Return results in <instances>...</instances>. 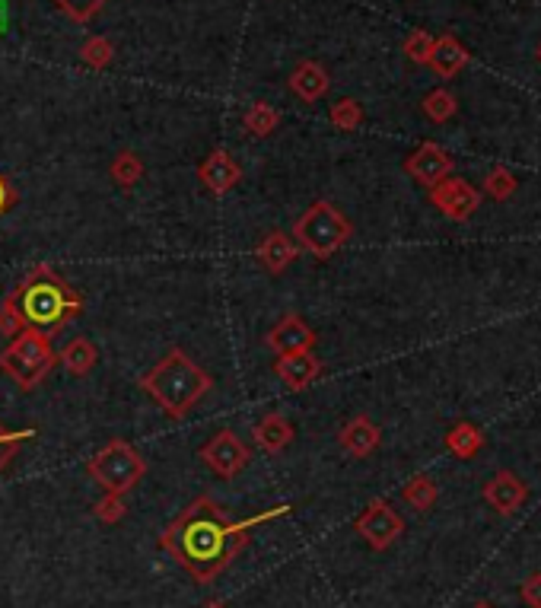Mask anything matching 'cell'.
<instances>
[{"instance_id":"6da1fadb","label":"cell","mask_w":541,"mask_h":608,"mask_svg":"<svg viewBox=\"0 0 541 608\" xmlns=\"http://www.w3.org/2000/svg\"><path fill=\"white\" fill-rule=\"evenodd\" d=\"M287 513V507H274L271 513L252 516L239 523L226 513L214 497H198L172 519L160 535V548L176 561L191 580L207 586L230 567L239 551L249 545L252 526L265 523L271 516Z\"/></svg>"},{"instance_id":"7a4b0ae2","label":"cell","mask_w":541,"mask_h":608,"mask_svg":"<svg viewBox=\"0 0 541 608\" xmlns=\"http://www.w3.org/2000/svg\"><path fill=\"white\" fill-rule=\"evenodd\" d=\"M83 293L51 265H36L0 303V335L39 332L55 338L83 316Z\"/></svg>"},{"instance_id":"3957f363","label":"cell","mask_w":541,"mask_h":608,"mask_svg":"<svg viewBox=\"0 0 541 608\" xmlns=\"http://www.w3.org/2000/svg\"><path fill=\"white\" fill-rule=\"evenodd\" d=\"M211 386H214L211 373L201 370L182 347H172L160 363H153L141 376V389L172 421H182L185 414L211 392Z\"/></svg>"},{"instance_id":"277c9868","label":"cell","mask_w":541,"mask_h":608,"mask_svg":"<svg viewBox=\"0 0 541 608\" xmlns=\"http://www.w3.org/2000/svg\"><path fill=\"white\" fill-rule=\"evenodd\" d=\"M354 227L331 201H316L309 204V211H303L293 223V242L300 246V252H309L312 258H325L335 255L347 239H351Z\"/></svg>"},{"instance_id":"5b68a950","label":"cell","mask_w":541,"mask_h":608,"mask_svg":"<svg viewBox=\"0 0 541 608\" xmlns=\"http://www.w3.org/2000/svg\"><path fill=\"white\" fill-rule=\"evenodd\" d=\"M58 354L51 347V338L39 335V332H20L13 335V341L0 351V370H4L16 389L32 392L39 389L42 382L48 379V373L55 370Z\"/></svg>"},{"instance_id":"8992f818","label":"cell","mask_w":541,"mask_h":608,"mask_svg":"<svg viewBox=\"0 0 541 608\" xmlns=\"http://www.w3.org/2000/svg\"><path fill=\"white\" fill-rule=\"evenodd\" d=\"M86 475H90L102 494H121L125 497L134 484H141L147 475V459L125 440H109L99 453L86 462Z\"/></svg>"},{"instance_id":"52a82bcc","label":"cell","mask_w":541,"mask_h":608,"mask_svg":"<svg viewBox=\"0 0 541 608\" xmlns=\"http://www.w3.org/2000/svg\"><path fill=\"white\" fill-rule=\"evenodd\" d=\"M198 456L220 478H236L246 472V465L252 462V449L242 443L233 430H220L198 449Z\"/></svg>"},{"instance_id":"ba28073f","label":"cell","mask_w":541,"mask_h":608,"mask_svg":"<svg viewBox=\"0 0 541 608\" xmlns=\"http://www.w3.org/2000/svg\"><path fill=\"white\" fill-rule=\"evenodd\" d=\"M430 204H436V211H440L443 217L462 223L468 217H475L478 204H481V195H478V188L471 185V182L449 176L440 185L430 188Z\"/></svg>"},{"instance_id":"9c48e42d","label":"cell","mask_w":541,"mask_h":608,"mask_svg":"<svg viewBox=\"0 0 541 608\" xmlns=\"http://www.w3.org/2000/svg\"><path fill=\"white\" fill-rule=\"evenodd\" d=\"M401 529H405V523H401V516L389 507L386 500H373L370 507L360 513V519H357V532H360L376 551L389 548L395 538L401 535Z\"/></svg>"},{"instance_id":"30bf717a","label":"cell","mask_w":541,"mask_h":608,"mask_svg":"<svg viewBox=\"0 0 541 608\" xmlns=\"http://www.w3.org/2000/svg\"><path fill=\"white\" fill-rule=\"evenodd\" d=\"M452 156L440 147V144H433V141H424L421 147H417L408 160H405V172L417 182V185H440L443 179L452 176Z\"/></svg>"},{"instance_id":"8fae6325","label":"cell","mask_w":541,"mask_h":608,"mask_svg":"<svg viewBox=\"0 0 541 608\" xmlns=\"http://www.w3.org/2000/svg\"><path fill=\"white\" fill-rule=\"evenodd\" d=\"M322 360L312 351H296V354H281L274 360V376L284 382L290 392H303L312 382L322 376Z\"/></svg>"},{"instance_id":"7c38bea8","label":"cell","mask_w":541,"mask_h":608,"mask_svg":"<svg viewBox=\"0 0 541 608\" xmlns=\"http://www.w3.org/2000/svg\"><path fill=\"white\" fill-rule=\"evenodd\" d=\"M265 341H268L271 351L281 357V354H296V351H312L316 341H319V335L312 332V328L300 316H296V312H290V316H284L271 328Z\"/></svg>"},{"instance_id":"4fadbf2b","label":"cell","mask_w":541,"mask_h":608,"mask_svg":"<svg viewBox=\"0 0 541 608\" xmlns=\"http://www.w3.org/2000/svg\"><path fill=\"white\" fill-rule=\"evenodd\" d=\"M198 179L201 185L211 191V195H226V191H233L242 179V166L233 160L226 150H214L207 153V160L198 166Z\"/></svg>"},{"instance_id":"5bb4252c","label":"cell","mask_w":541,"mask_h":608,"mask_svg":"<svg viewBox=\"0 0 541 608\" xmlns=\"http://www.w3.org/2000/svg\"><path fill=\"white\" fill-rule=\"evenodd\" d=\"M255 258L268 274H284L296 258H300V246H296L293 236H287L284 230H271L255 246Z\"/></svg>"},{"instance_id":"9a60e30c","label":"cell","mask_w":541,"mask_h":608,"mask_svg":"<svg viewBox=\"0 0 541 608\" xmlns=\"http://www.w3.org/2000/svg\"><path fill=\"white\" fill-rule=\"evenodd\" d=\"M287 86H290V93L300 99V102H319L325 93H328V86H331V80H328V71L325 67L319 64V61H300L290 71V77H287Z\"/></svg>"},{"instance_id":"2e32d148","label":"cell","mask_w":541,"mask_h":608,"mask_svg":"<svg viewBox=\"0 0 541 608\" xmlns=\"http://www.w3.org/2000/svg\"><path fill=\"white\" fill-rule=\"evenodd\" d=\"M379 440H382V433H379V427L370 418H366V414H357V418H351V421L341 427V433H338L341 449H344L347 456H354V459H366L370 453H376Z\"/></svg>"},{"instance_id":"e0dca14e","label":"cell","mask_w":541,"mask_h":608,"mask_svg":"<svg viewBox=\"0 0 541 608\" xmlns=\"http://www.w3.org/2000/svg\"><path fill=\"white\" fill-rule=\"evenodd\" d=\"M252 437L258 443V449H265V453L277 456V453H284V449L293 443V424L284 418L281 411H268L265 418H261L252 430Z\"/></svg>"},{"instance_id":"ac0fdd59","label":"cell","mask_w":541,"mask_h":608,"mask_svg":"<svg viewBox=\"0 0 541 608\" xmlns=\"http://www.w3.org/2000/svg\"><path fill=\"white\" fill-rule=\"evenodd\" d=\"M427 64L436 71V77L449 80V77H456L462 67L468 64V51H465V45L459 39L440 36V39L433 42V51H430V61Z\"/></svg>"},{"instance_id":"d6986e66","label":"cell","mask_w":541,"mask_h":608,"mask_svg":"<svg viewBox=\"0 0 541 608\" xmlns=\"http://www.w3.org/2000/svg\"><path fill=\"white\" fill-rule=\"evenodd\" d=\"M58 363L71 376H90L96 370V363H99V351H96V344L90 338L80 335V338H71L61 347Z\"/></svg>"},{"instance_id":"ffe728a7","label":"cell","mask_w":541,"mask_h":608,"mask_svg":"<svg viewBox=\"0 0 541 608\" xmlns=\"http://www.w3.org/2000/svg\"><path fill=\"white\" fill-rule=\"evenodd\" d=\"M484 494H487V500H491L497 510L513 513V507H519V500L526 497V488H522L516 475L500 472V475L484 488Z\"/></svg>"},{"instance_id":"44dd1931","label":"cell","mask_w":541,"mask_h":608,"mask_svg":"<svg viewBox=\"0 0 541 608\" xmlns=\"http://www.w3.org/2000/svg\"><path fill=\"white\" fill-rule=\"evenodd\" d=\"M277 125H281V112L268 106V102H252L246 115H242V128H246L249 137H258V141L261 137H271Z\"/></svg>"},{"instance_id":"7402d4cb","label":"cell","mask_w":541,"mask_h":608,"mask_svg":"<svg viewBox=\"0 0 541 608\" xmlns=\"http://www.w3.org/2000/svg\"><path fill=\"white\" fill-rule=\"evenodd\" d=\"M109 176L121 188H134L137 182L144 179V160L134 150H121V153H115V160L109 163Z\"/></svg>"},{"instance_id":"603a6c76","label":"cell","mask_w":541,"mask_h":608,"mask_svg":"<svg viewBox=\"0 0 541 608\" xmlns=\"http://www.w3.org/2000/svg\"><path fill=\"white\" fill-rule=\"evenodd\" d=\"M481 430L475 424H456L449 433H446V446H449V453H456L459 459H471L481 449Z\"/></svg>"},{"instance_id":"cb8c5ba5","label":"cell","mask_w":541,"mask_h":608,"mask_svg":"<svg viewBox=\"0 0 541 608\" xmlns=\"http://www.w3.org/2000/svg\"><path fill=\"white\" fill-rule=\"evenodd\" d=\"M112 58H115V45L106 36H90L80 45V61L86 67H93V71H106Z\"/></svg>"},{"instance_id":"d4e9b609","label":"cell","mask_w":541,"mask_h":608,"mask_svg":"<svg viewBox=\"0 0 541 608\" xmlns=\"http://www.w3.org/2000/svg\"><path fill=\"white\" fill-rule=\"evenodd\" d=\"M36 427H23V430H10V427H4L0 424V472H4V468L16 459V453H20V446L26 443V440H32L36 437Z\"/></svg>"},{"instance_id":"484cf974","label":"cell","mask_w":541,"mask_h":608,"mask_svg":"<svg viewBox=\"0 0 541 608\" xmlns=\"http://www.w3.org/2000/svg\"><path fill=\"white\" fill-rule=\"evenodd\" d=\"M328 118H331V125L341 128V131H357L363 125V106H360L357 99H351V96L338 99L335 106H331Z\"/></svg>"},{"instance_id":"4316f807","label":"cell","mask_w":541,"mask_h":608,"mask_svg":"<svg viewBox=\"0 0 541 608\" xmlns=\"http://www.w3.org/2000/svg\"><path fill=\"white\" fill-rule=\"evenodd\" d=\"M456 96H452L449 90H433L424 96V115L430 121H436V125H443V121H449L452 115H456Z\"/></svg>"},{"instance_id":"83f0119b","label":"cell","mask_w":541,"mask_h":608,"mask_svg":"<svg viewBox=\"0 0 541 608\" xmlns=\"http://www.w3.org/2000/svg\"><path fill=\"white\" fill-rule=\"evenodd\" d=\"M401 494H405V500L411 503L414 510H430V503L436 500V484L427 475H414Z\"/></svg>"},{"instance_id":"f1b7e54d","label":"cell","mask_w":541,"mask_h":608,"mask_svg":"<svg viewBox=\"0 0 541 608\" xmlns=\"http://www.w3.org/2000/svg\"><path fill=\"white\" fill-rule=\"evenodd\" d=\"M125 513H128V503H125V497H121V494H102V500L93 507V516L99 519V523H106V526L121 523V519H125Z\"/></svg>"},{"instance_id":"f546056e","label":"cell","mask_w":541,"mask_h":608,"mask_svg":"<svg viewBox=\"0 0 541 608\" xmlns=\"http://www.w3.org/2000/svg\"><path fill=\"white\" fill-rule=\"evenodd\" d=\"M433 36L430 32H424V29H414L411 36L405 39V45H401V51H405V55L414 61V64H427L430 61V51H433Z\"/></svg>"},{"instance_id":"4dcf8cb0","label":"cell","mask_w":541,"mask_h":608,"mask_svg":"<svg viewBox=\"0 0 541 608\" xmlns=\"http://www.w3.org/2000/svg\"><path fill=\"white\" fill-rule=\"evenodd\" d=\"M55 7L64 10L77 23H90L93 16L106 7V0H55Z\"/></svg>"},{"instance_id":"1f68e13d","label":"cell","mask_w":541,"mask_h":608,"mask_svg":"<svg viewBox=\"0 0 541 608\" xmlns=\"http://www.w3.org/2000/svg\"><path fill=\"white\" fill-rule=\"evenodd\" d=\"M516 179H513V172L510 169H494L491 176H487V182H484V188H487V195L491 198H497V201H506L516 191Z\"/></svg>"},{"instance_id":"d6a6232c","label":"cell","mask_w":541,"mask_h":608,"mask_svg":"<svg viewBox=\"0 0 541 608\" xmlns=\"http://www.w3.org/2000/svg\"><path fill=\"white\" fill-rule=\"evenodd\" d=\"M16 198H20V195H16V188L10 185V179L4 176V172H0V217L13 211Z\"/></svg>"},{"instance_id":"836d02e7","label":"cell","mask_w":541,"mask_h":608,"mask_svg":"<svg viewBox=\"0 0 541 608\" xmlns=\"http://www.w3.org/2000/svg\"><path fill=\"white\" fill-rule=\"evenodd\" d=\"M526 596H529L535 605H541V580H532V583L526 586Z\"/></svg>"},{"instance_id":"e575fe53","label":"cell","mask_w":541,"mask_h":608,"mask_svg":"<svg viewBox=\"0 0 541 608\" xmlns=\"http://www.w3.org/2000/svg\"><path fill=\"white\" fill-rule=\"evenodd\" d=\"M201 608H230V605H226V602H220V599H217V602H207V605H201Z\"/></svg>"},{"instance_id":"d590c367","label":"cell","mask_w":541,"mask_h":608,"mask_svg":"<svg viewBox=\"0 0 541 608\" xmlns=\"http://www.w3.org/2000/svg\"><path fill=\"white\" fill-rule=\"evenodd\" d=\"M538 58H541V51H538Z\"/></svg>"}]
</instances>
